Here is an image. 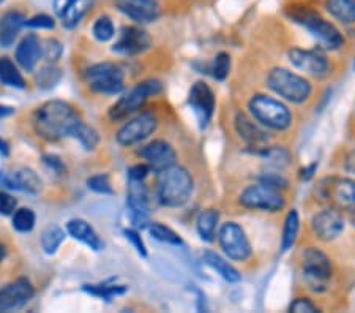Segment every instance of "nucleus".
<instances>
[{
    "mask_svg": "<svg viewBox=\"0 0 355 313\" xmlns=\"http://www.w3.org/2000/svg\"><path fill=\"white\" fill-rule=\"evenodd\" d=\"M79 124H81V119L74 108L60 100H53L42 105L33 116L35 132L48 141L73 136Z\"/></svg>",
    "mask_w": 355,
    "mask_h": 313,
    "instance_id": "f257e3e1",
    "label": "nucleus"
},
{
    "mask_svg": "<svg viewBox=\"0 0 355 313\" xmlns=\"http://www.w3.org/2000/svg\"><path fill=\"white\" fill-rule=\"evenodd\" d=\"M193 193V179L182 167H171L158 173L157 196L163 206L180 208L190 199Z\"/></svg>",
    "mask_w": 355,
    "mask_h": 313,
    "instance_id": "f03ea898",
    "label": "nucleus"
},
{
    "mask_svg": "<svg viewBox=\"0 0 355 313\" xmlns=\"http://www.w3.org/2000/svg\"><path fill=\"white\" fill-rule=\"evenodd\" d=\"M267 85L275 94L292 103H303L311 95V84L303 76L295 75L286 68H275L268 73Z\"/></svg>",
    "mask_w": 355,
    "mask_h": 313,
    "instance_id": "7ed1b4c3",
    "label": "nucleus"
},
{
    "mask_svg": "<svg viewBox=\"0 0 355 313\" xmlns=\"http://www.w3.org/2000/svg\"><path fill=\"white\" fill-rule=\"evenodd\" d=\"M250 112L257 122L272 130H283L291 127L292 116L288 106L282 101L267 95H256L250 101Z\"/></svg>",
    "mask_w": 355,
    "mask_h": 313,
    "instance_id": "20e7f679",
    "label": "nucleus"
},
{
    "mask_svg": "<svg viewBox=\"0 0 355 313\" xmlns=\"http://www.w3.org/2000/svg\"><path fill=\"white\" fill-rule=\"evenodd\" d=\"M291 16L295 22L306 27L327 49H338L343 44L340 31L331 22L324 19L319 13H314V11L306 7H297L292 8Z\"/></svg>",
    "mask_w": 355,
    "mask_h": 313,
    "instance_id": "39448f33",
    "label": "nucleus"
},
{
    "mask_svg": "<svg viewBox=\"0 0 355 313\" xmlns=\"http://www.w3.org/2000/svg\"><path fill=\"white\" fill-rule=\"evenodd\" d=\"M303 278L306 287L313 293H324L329 288V280L331 276V264L327 255L318 248L310 247L303 253Z\"/></svg>",
    "mask_w": 355,
    "mask_h": 313,
    "instance_id": "423d86ee",
    "label": "nucleus"
},
{
    "mask_svg": "<svg viewBox=\"0 0 355 313\" xmlns=\"http://www.w3.org/2000/svg\"><path fill=\"white\" fill-rule=\"evenodd\" d=\"M162 92V83L158 79H147V81H142L130 90V92L125 94L122 99H120L116 105L111 108L110 117L112 121H123L131 114L139 111L142 106H144L146 100L148 96L157 95Z\"/></svg>",
    "mask_w": 355,
    "mask_h": 313,
    "instance_id": "0eeeda50",
    "label": "nucleus"
},
{
    "mask_svg": "<svg viewBox=\"0 0 355 313\" xmlns=\"http://www.w3.org/2000/svg\"><path fill=\"white\" fill-rule=\"evenodd\" d=\"M85 81L94 92L98 94L117 95L123 90V73L110 62L92 65L85 71Z\"/></svg>",
    "mask_w": 355,
    "mask_h": 313,
    "instance_id": "6e6552de",
    "label": "nucleus"
},
{
    "mask_svg": "<svg viewBox=\"0 0 355 313\" xmlns=\"http://www.w3.org/2000/svg\"><path fill=\"white\" fill-rule=\"evenodd\" d=\"M240 204L246 209L262 210V212H278L284 208V198L278 189L266 184L250 185L240 195Z\"/></svg>",
    "mask_w": 355,
    "mask_h": 313,
    "instance_id": "1a4fd4ad",
    "label": "nucleus"
},
{
    "mask_svg": "<svg viewBox=\"0 0 355 313\" xmlns=\"http://www.w3.org/2000/svg\"><path fill=\"white\" fill-rule=\"evenodd\" d=\"M218 241L229 258L234 261H245L250 258L251 255V246L246 239L245 231L234 221H229L220 228Z\"/></svg>",
    "mask_w": 355,
    "mask_h": 313,
    "instance_id": "9d476101",
    "label": "nucleus"
},
{
    "mask_svg": "<svg viewBox=\"0 0 355 313\" xmlns=\"http://www.w3.org/2000/svg\"><path fill=\"white\" fill-rule=\"evenodd\" d=\"M157 128V119L152 112H142L131 119L117 133V142L122 146H133L148 138Z\"/></svg>",
    "mask_w": 355,
    "mask_h": 313,
    "instance_id": "9b49d317",
    "label": "nucleus"
},
{
    "mask_svg": "<svg viewBox=\"0 0 355 313\" xmlns=\"http://www.w3.org/2000/svg\"><path fill=\"white\" fill-rule=\"evenodd\" d=\"M188 103H190L194 116L198 119L199 127H207L215 110V96L209 85L200 81L194 83L190 94H188Z\"/></svg>",
    "mask_w": 355,
    "mask_h": 313,
    "instance_id": "f8f14e48",
    "label": "nucleus"
},
{
    "mask_svg": "<svg viewBox=\"0 0 355 313\" xmlns=\"http://www.w3.org/2000/svg\"><path fill=\"white\" fill-rule=\"evenodd\" d=\"M137 155L144 158L150 169L155 171V173H162V171L174 167L177 158L173 146L162 139L152 141L147 146H142L137 151Z\"/></svg>",
    "mask_w": 355,
    "mask_h": 313,
    "instance_id": "ddd939ff",
    "label": "nucleus"
},
{
    "mask_svg": "<svg viewBox=\"0 0 355 313\" xmlns=\"http://www.w3.org/2000/svg\"><path fill=\"white\" fill-rule=\"evenodd\" d=\"M127 204L130 209L131 221H133L136 228H146L148 225V196L147 190L142 180H128V196Z\"/></svg>",
    "mask_w": 355,
    "mask_h": 313,
    "instance_id": "4468645a",
    "label": "nucleus"
},
{
    "mask_svg": "<svg viewBox=\"0 0 355 313\" xmlns=\"http://www.w3.org/2000/svg\"><path fill=\"white\" fill-rule=\"evenodd\" d=\"M289 62L299 70L308 73V75L324 78L329 73V62L318 51L292 48L289 53Z\"/></svg>",
    "mask_w": 355,
    "mask_h": 313,
    "instance_id": "2eb2a0df",
    "label": "nucleus"
},
{
    "mask_svg": "<svg viewBox=\"0 0 355 313\" xmlns=\"http://www.w3.org/2000/svg\"><path fill=\"white\" fill-rule=\"evenodd\" d=\"M32 283L27 278H18V280L11 282L0 289V312L21 309L32 299Z\"/></svg>",
    "mask_w": 355,
    "mask_h": 313,
    "instance_id": "dca6fc26",
    "label": "nucleus"
},
{
    "mask_svg": "<svg viewBox=\"0 0 355 313\" xmlns=\"http://www.w3.org/2000/svg\"><path fill=\"white\" fill-rule=\"evenodd\" d=\"M150 44L152 40L146 31L137 27H125L112 46V51L122 56H135L144 53L150 48Z\"/></svg>",
    "mask_w": 355,
    "mask_h": 313,
    "instance_id": "f3484780",
    "label": "nucleus"
},
{
    "mask_svg": "<svg viewBox=\"0 0 355 313\" xmlns=\"http://www.w3.org/2000/svg\"><path fill=\"white\" fill-rule=\"evenodd\" d=\"M313 230L322 241H334L345 230V220H343V215L338 210L325 209L322 212L314 215Z\"/></svg>",
    "mask_w": 355,
    "mask_h": 313,
    "instance_id": "a211bd4d",
    "label": "nucleus"
},
{
    "mask_svg": "<svg viewBox=\"0 0 355 313\" xmlns=\"http://www.w3.org/2000/svg\"><path fill=\"white\" fill-rule=\"evenodd\" d=\"M116 7L136 22H152L159 16V7L155 0H116Z\"/></svg>",
    "mask_w": 355,
    "mask_h": 313,
    "instance_id": "6ab92c4d",
    "label": "nucleus"
},
{
    "mask_svg": "<svg viewBox=\"0 0 355 313\" xmlns=\"http://www.w3.org/2000/svg\"><path fill=\"white\" fill-rule=\"evenodd\" d=\"M0 184L8 187L11 190H21L27 193H38L42 190V180L35 171L28 168H21L10 176L0 173Z\"/></svg>",
    "mask_w": 355,
    "mask_h": 313,
    "instance_id": "aec40b11",
    "label": "nucleus"
},
{
    "mask_svg": "<svg viewBox=\"0 0 355 313\" xmlns=\"http://www.w3.org/2000/svg\"><path fill=\"white\" fill-rule=\"evenodd\" d=\"M42 57V42L37 35H27L21 40V43L16 48V60L27 71H32L35 68L37 62Z\"/></svg>",
    "mask_w": 355,
    "mask_h": 313,
    "instance_id": "412c9836",
    "label": "nucleus"
},
{
    "mask_svg": "<svg viewBox=\"0 0 355 313\" xmlns=\"http://www.w3.org/2000/svg\"><path fill=\"white\" fill-rule=\"evenodd\" d=\"M67 231L71 237L76 239V241H81L89 248L95 250V252H100V250H103V247H105V244H103L100 236L96 235L94 228H92L85 220H81V219L70 220L67 223Z\"/></svg>",
    "mask_w": 355,
    "mask_h": 313,
    "instance_id": "4be33fe9",
    "label": "nucleus"
},
{
    "mask_svg": "<svg viewBox=\"0 0 355 313\" xmlns=\"http://www.w3.org/2000/svg\"><path fill=\"white\" fill-rule=\"evenodd\" d=\"M24 15L18 11H8L0 18V46L10 48L15 43L16 37L22 27L26 26Z\"/></svg>",
    "mask_w": 355,
    "mask_h": 313,
    "instance_id": "5701e85b",
    "label": "nucleus"
},
{
    "mask_svg": "<svg viewBox=\"0 0 355 313\" xmlns=\"http://www.w3.org/2000/svg\"><path fill=\"white\" fill-rule=\"evenodd\" d=\"M236 128H237V133L240 135V138L245 139L248 144H261V142H266L267 141V133L264 130L257 127V125L251 121L248 116H245V114L239 112L237 117H236Z\"/></svg>",
    "mask_w": 355,
    "mask_h": 313,
    "instance_id": "b1692460",
    "label": "nucleus"
},
{
    "mask_svg": "<svg viewBox=\"0 0 355 313\" xmlns=\"http://www.w3.org/2000/svg\"><path fill=\"white\" fill-rule=\"evenodd\" d=\"M325 8L343 24H355V0H327Z\"/></svg>",
    "mask_w": 355,
    "mask_h": 313,
    "instance_id": "393cba45",
    "label": "nucleus"
},
{
    "mask_svg": "<svg viewBox=\"0 0 355 313\" xmlns=\"http://www.w3.org/2000/svg\"><path fill=\"white\" fill-rule=\"evenodd\" d=\"M204 261L211 267V269L218 272V274L229 283H236L240 280V278H242V276L239 274V271L236 269V267L229 264L226 260H223L220 255H216L214 252H205Z\"/></svg>",
    "mask_w": 355,
    "mask_h": 313,
    "instance_id": "a878e982",
    "label": "nucleus"
},
{
    "mask_svg": "<svg viewBox=\"0 0 355 313\" xmlns=\"http://www.w3.org/2000/svg\"><path fill=\"white\" fill-rule=\"evenodd\" d=\"M334 198L341 208L355 212V180L341 179L334 185Z\"/></svg>",
    "mask_w": 355,
    "mask_h": 313,
    "instance_id": "bb28decb",
    "label": "nucleus"
},
{
    "mask_svg": "<svg viewBox=\"0 0 355 313\" xmlns=\"http://www.w3.org/2000/svg\"><path fill=\"white\" fill-rule=\"evenodd\" d=\"M218 220H220V214H218V210H215V209L202 210V212L199 214L198 221H196V228H198V232L202 241H205V242L214 241Z\"/></svg>",
    "mask_w": 355,
    "mask_h": 313,
    "instance_id": "cd10ccee",
    "label": "nucleus"
},
{
    "mask_svg": "<svg viewBox=\"0 0 355 313\" xmlns=\"http://www.w3.org/2000/svg\"><path fill=\"white\" fill-rule=\"evenodd\" d=\"M0 81L8 87H16V89H24L26 81L24 78L21 76L18 68L11 62L8 57H0Z\"/></svg>",
    "mask_w": 355,
    "mask_h": 313,
    "instance_id": "c85d7f7f",
    "label": "nucleus"
},
{
    "mask_svg": "<svg viewBox=\"0 0 355 313\" xmlns=\"http://www.w3.org/2000/svg\"><path fill=\"white\" fill-rule=\"evenodd\" d=\"M300 228V220L297 210H291L288 217L284 220V228H283V237H282V250L283 252H288V250L294 246L297 235H299Z\"/></svg>",
    "mask_w": 355,
    "mask_h": 313,
    "instance_id": "c756f323",
    "label": "nucleus"
},
{
    "mask_svg": "<svg viewBox=\"0 0 355 313\" xmlns=\"http://www.w3.org/2000/svg\"><path fill=\"white\" fill-rule=\"evenodd\" d=\"M92 7V0H73L70 8L67 10V13L62 16V24L67 28H73L78 26V22L84 18V15L87 13L89 8Z\"/></svg>",
    "mask_w": 355,
    "mask_h": 313,
    "instance_id": "7c9ffc66",
    "label": "nucleus"
},
{
    "mask_svg": "<svg viewBox=\"0 0 355 313\" xmlns=\"http://www.w3.org/2000/svg\"><path fill=\"white\" fill-rule=\"evenodd\" d=\"M65 239V232L59 226H49L46 228L42 235V247L48 255H53L57 252V248L62 246Z\"/></svg>",
    "mask_w": 355,
    "mask_h": 313,
    "instance_id": "2f4dec72",
    "label": "nucleus"
},
{
    "mask_svg": "<svg viewBox=\"0 0 355 313\" xmlns=\"http://www.w3.org/2000/svg\"><path fill=\"white\" fill-rule=\"evenodd\" d=\"M127 289L128 287H125V285H85L84 287V291L106 301H111L114 296L123 294Z\"/></svg>",
    "mask_w": 355,
    "mask_h": 313,
    "instance_id": "473e14b6",
    "label": "nucleus"
},
{
    "mask_svg": "<svg viewBox=\"0 0 355 313\" xmlns=\"http://www.w3.org/2000/svg\"><path fill=\"white\" fill-rule=\"evenodd\" d=\"M35 226V212L28 208H21L13 214V228L19 232H28Z\"/></svg>",
    "mask_w": 355,
    "mask_h": 313,
    "instance_id": "72a5a7b5",
    "label": "nucleus"
},
{
    "mask_svg": "<svg viewBox=\"0 0 355 313\" xmlns=\"http://www.w3.org/2000/svg\"><path fill=\"white\" fill-rule=\"evenodd\" d=\"M148 231L159 242L171 244V246H182V239L179 237V235L162 223H152L148 226Z\"/></svg>",
    "mask_w": 355,
    "mask_h": 313,
    "instance_id": "f704fd0d",
    "label": "nucleus"
},
{
    "mask_svg": "<svg viewBox=\"0 0 355 313\" xmlns=\"http://www.w3.org/2000/svg\"><path fill=\"white\" fill-rule=\"evenodd\" d=\"M74 138L79 139V142L85 147L87 151L95 149L96 146H98V141H100V136L98 133L95 132L94 128L89 127V125H85L84 122H81L78 125L76 132H74Z\"/></svg>",
    "mask_w": 355,
    "mask_h": 313,
    "instance_id": "c9c22d12",
    "label": "nucleus"
},
{
    "mask_svg": "<svg viewBox=\"0 0 355 313\" xmlns=\"http://www.w3.org/2000/svg\"><path fill=\"white\" fill-rule=\"evenodd\" d=\"M60 79V70L55 68L54 65H48L40 70V73L37 75V84L38 87L42 89H51L59 83Z\"/></svg>",
    "mask_w": 355,
    "mask_h": 313,
    "instance_id": "e433bc0d",
    "label": "nucleus"
},
{
    "mask_svg": "<svg viewBox=\"0 0 355 313\" xmlns=\"http://www.w3.org/2000/svg\"><path fill=\"white\" fill-rule=\"evenodd\" d=\"M229 71H231V57L226 53H220L215 57L214 65H211V75L218 81H225Z\"/></svg>",
    "mask_w": 355,
    "mask_h": 313,
    "instance_id": "4c0bfd02",
    "label": "nucleus"
},
{
    "mask_svg": "<svg viewBox=\"0 0 355 313\" xmlns=\"http://www.w3.org/2000/svg\"><path fill=\"white\" fill-rule=\"evenodd\" d=\"M94 37L98 40V42H107L114 37V24L111 18L107 16H101V18L96 19L94 24Z\"/></svg>",
    "mask_w": 355,
    "mask_h": 313,
    "instance_id": "58836bf2",
    "label": "nucleus"
},
{
    "mask_svg": "<svg viewBox=\"0 0 355 313\" xmlns=\"http://www.w3.org/2000/svg\"><path fill=\"white\" fill-rule=\"evenodd\" d=\"M87 185L90 190H94L96 193H103V195H111L112 193V187L110 178L106 174H98V176H92V178L87 180Z\"/></svg>",
    "mask_w": 355,
    "mask_h": 313,
    "instance_id": "ea45409f",
    "label": "nucleus"
},
{
    "mask_svg": "<svg viewBox=\"0 0 355 313\" xmlns=\"http://www.w3.org/2000/svg\"><path fill=\"white\" fill-rule=\"evenodd\" d=\"M42 56L48 62H55L62 56V46L57 40H46L42 43Z\"/></svg>",
    "mask_w": 355,
    "mask_h": 313,
    "instance_id": "a19ab883",
    "label": "nucleus"
},
{
    "mask_svg": "<svg viewBox=\"0 0 355 313\" xmlns=\"http://www.w3.org/2000/svg\"><path fill=\"white\" fill-rule=\"evenodd\" d=\"M55 22L48 15H37L26 21V27L28 28H54Z\"/></svg>",
    "mask_w": 355,
    "mask_h": 313,
    "instance_id": "79ce46f5",
    "label": "nucleus"
},
{
    "mask_svg": "<svg viewBox=\"0 0 355 313\" xmlns=\"http://www.w3.org/2000/svg\"><path fill=\"white\" fill-rule=\"evenodd\" d=\"M125 237L128 239V241L133 244V247L136 248V252L139 253L141 256H147V250H146V246H144V241H142L139 232L135 231V230H125L123 231Z\"/></svg>",
    "mask_w": 355,
    "mask_h": 313,
    "instance_id": "37998d69",
    "label": "nucleus"
},
{
    "mask_svg": "<svg viewBox=\"0 0 355 313\" xmlns=\"http://www.w3.org/2000/svg\"><path fill=\"white\" fill-rule=\"evenodd\" d=\"M16 204H18V201H16L13 196L5 192H0V214L2 215L13 214L16 209Z\"/></svg>",
    "mask_w": 355,
    "mask_h": 313,
    "instance_id": "c03bdc74",
    "label": "nucleus"
},
{
    "mask_svg": "<svg viewBox=\"0 0 355 313\" xmlns=\"http://www.w3.org/2000/svg\"><path fill=\"white\" fill-rule=\"evenodd\" d=\"M289 310H291V312H297V313H302V312L313 313V312H318V307L314 305L310 299L299 298V299H295L294 303L291 304Z\"/></svg>",
    "mask_w": 355,
    "mask_h": 313,
    "instance_id": "a18cd8bd",
    "label": "nucleus"
},
{
    "mask_svg": "<svg viewBox=\"0 0 355 313\" xmlns=\"http://www.w3.org/2000/svg\"><path fill=\"white\" fill-rule=\"evenodd\" d=\"M261 182L266 185H270L273 189H284L286 185H288V182L283 178V176L279 174H275V173H268L266 176H262Z\"/></svg>",
    "mask_w": 355,
    "mask_h": 313,
    "instance_id": "49530a36",
    "label": "nucleus"
},
{
    "mask_svg": "<svg viewBox=\"0 0 355 313\" xmlns=\"http://www.w3.org/2000/svg\"><path fill=\"white\" fill-rule=\"evenodd\" d=\"M150 167L148 164H135L128 169V178L135 180H144L147 178Z\"/></svg>",
    "mask_w": 355,
    "mask_h": 313,
    "instance_id": "de8ad7c7",
    "label": "nucleus"
},
{
    "mask_svg": "<svg viewBox=\"0 0 355 313\" xmlns=\"http://www.w3.org/2000/svg\"><path fill=\"white\" fill-rule=\"evenodd\" d=\"M71 2H73V0H54V2H53L54 11L62 18V16H64V15L67 13V10L70 8Z\"/></svg>",
    "mask_w": 355,
    "mask_h": 313,
    "instance_id": "09e8293b",
    "label": "nucleus"
},
{
    "mask_svg": "<svg viewBox=\"0 0 355 313\" xmlns=\"http://www.w3.org/2000/svg\"><path fill=\"white\" fill-rule=\"evenodd\" d=\"M44 163H48L51 168H54V169H57V171H64V164H62V162H60L57 157L46 155V157H44Z\"/></svg>",
    "mask_w": 355,
    "mask_h": 313,
    "instance_id": "8fccbe9b",
    "label": "nucleus"
},
{
    "mask_svg": "<svg viewBox=\"0 0 355 313\" xmlns=\"http://www.w3.org/2000/svg\"><path fill=\"white\" fill-rule=\"evenodd\" d=\"M15 112V108L13 106H3V105H0V119H3V117H8V116H11V114Z\"/></svg>",
    "mask_w": 355,
    "mask_h": 313,
    "instance_id": "3c124183",
    "label": "nucleus"
},
{
    "mask_svg": "<svg viewBox=\"0 0 355 313\" xmlns=\"http://www.w3.org/2000/svg\"><path fill=\"white\" fill-rule=\"evenodd\" d=\"M346 167H347V169H349V171H351V173H355V152H354V153H351V155L347 157Z\"/></svg>",
    "mask_w": 355,
    "mask_h": 313,
    "instance_id": "603ef678",
    "label": "nucleus"
},
{
    "mask_svg": "<svg viewBox=\"0 0 355 313\" xmlns=\"http://www.w3.org/2000/svg\"><path fill=\"white\" fill-rule=\"evenodd\" d=\"M314 169H316V163L311 164L310 168L303 169V174H302V178H303V179H310L311 176H313V173H314Z\"/></svg>",
    "mask_w": 355,
    "mask_h": 313,
    "instance_id": "864d4df0",
    "label": "nucleus"
},
{
    "mask_svg": "<svg viewBox=\"0 0 355 313\" xmlns=\"http://www.w3.org/2000/svg\"><path fill=\"white\" fill-rule=\"evenodd\" d=\"M8 152H10V151H8V144H7V142H5L3 139H0V153L7 157Z\"/></svg>",
    "mask_w": 355,
    "mask_h": 313,
    "instance_id": "5fc2aeb1",
    "label": "nucleus"
},
{
    "mask_svg": "<svg viewBox=\"0 0 355 313\" xmlns=\"http://www.w3.org/2000/svg\"><path fill=\"white\" fill-rule=\"evenodd\" d=\"M3 255H5V250H3V247H0V261H2Z\"/></svg>",
    "mask_w": 355,
    "mask_h": 313,
    "instance_id": "6e6d98bb",
    "label": "nucleus"
},
{
    "mask_svg": "<svg viewBox=\"0 0 355 313\" xmlns=\"http://www.w3.org/2000/svg\"><path fill=\"white\" fill-rule=\"evenodd\" d=\"M354 70H355V62H354Z\"/></svg>",
    "mask_w": 355,
    "mask_h": 313,
    "instance_id": "4d7b16f0",
    "label": "nucleus"
},
{
    "mask_svg": "<svg viewBox=\"0 0 355 313\" xmlns=\"http://www.w3.org/2000/svg\"><path fill=\"white\" fill-rule=\"evenodd\" d=\"M0 3H2V0H0Z\"/></svg>",
    "mask_w": 355,
    "mask_h": 313,
    "instance_id": "13d9d810",
    "label": "nucleus"
}]
</instances>
